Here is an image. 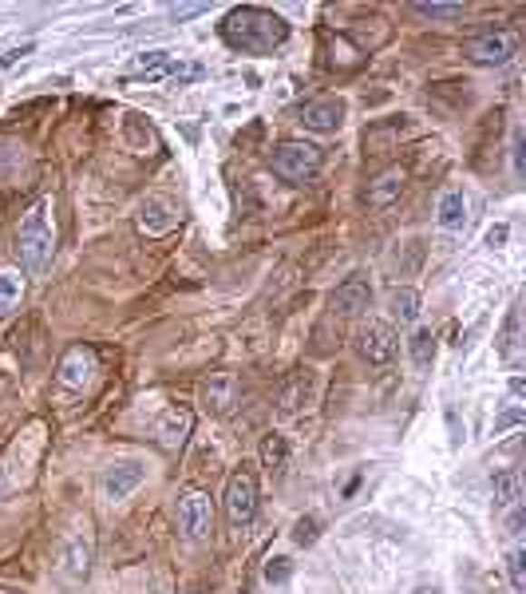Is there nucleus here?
<instances>
[{"label":"nucleus","mask_w":526,"mask_h":594,"mask_svg":"<svg viewBox=\"0 0 526 594\" xmlns=\"http://www.w3.org/2000/svg\"><path fill=\"white\" fill-rule=\"evenodd\" d=\"M222 40L234 52H242V56H266V52L281 48L289 40V24H285V16L269 13V8L242 5L222 16Z\"/></svg>","instance_id":"nucleus-1"},{"label":"nucleus","mask_w":526,"mask_h":594,"mask_svg":"<svg viewBox=\"0 0 526 594\" xmlns=\"http://www.w3.org/2000/svg\"><path fill=\"white\" fill-rule=\"evenodd\" d=\"M16 254L28 274H44V269L52 266V258H56V199H52V194L36 199L20 214Z\"/></svg>","instance_id":"nucleus-2"},{"label":"nucleus","mask_w":526,"mask_h":594,"mask_svg":"<svg viewBox=\"0 0 526 594\" xmlns=\"http://www.w3.org/2000/svg\"><path fill=\"white\" fill-rule=\"evenodd\" d=\"M321 170V147L305 143V139H285L273 151V175L285 182H309Z\"/></svg>","instance_id":"nucleus-3"},{"label":"nucleus","mask_w":526,"mask_h":594,"mask_svg":"<svg viewBox=\"0 0 526 594\" xmlns=\"http://www.w3.org/2000/svg\"><path fill=\"white\" fill-rule=\"evenodd\" d=\"M222 503H226V520L234 527H246L258 515V475L249 468H238L226 483Z\"/></svg>","instance_id":"nucleus-4"},{"label":"nucleus","mask_w":526,"mask_h":594,"mask_svg":"<svg viewBox=\"0 0 526 594\" xmlns=\"http://www.w3.org/2000/svg\"><path fill=\"white\" fill-rule=\"evenodd\" d=\"M179 527L190 543H202L214 531V500L206 492H182L179 495Z\"/></svg>","instance_id":"nucleus-5"},{"label":"nucleus","mask_w":526,"mask_h":594,"mask_svg":"<svg viewBox=\"0 0 526 594\" xmlns=\"http://www.w3.org/2000/svg\"><path fill=\"white\" fill-rule=\"evenodd\" d=\"M514 52H519V36L507 28H487L467 44V56L475 63H483V68H499V63H507L514 56Z\"/></svg>","instance_id":"nucleus-6"},{"label":"nucleus","mask_w":526,"mask_h":594,"mask_svg":"<svg viewBox=\"0 0 526 594\" xmlns=\"http://www.w3.org/2000/svg\"><path fill=\"white\" fill-rule=\"evenodd\" d=\"M356 349L368 365H388L392 356L400 353V333L392 329L388 321H368V326L356 333Z\"/></svg>","instance_id":"nucleus-7"},{"label":"nucleus","mask_w":526,"mask_h":594,"mask_svg":"<svg viewBox=\"0 0 526 594\" xmlns=\"http://www.w3.org/2000/svg\"><path fill=\"white\" fill-rule=\"evenodd\" d=\"M95 373H100V356H95V349H87V345H75V349L63 353V361H60V369H56V381L63 388H87Z\"/></svg>","instance_id":"nucleus-8"},{"label":"nucleus","mask_w":526,"mask_h":594,"mask_svg":"<svg viewBox=\"0 0 526 594\" xmlns=\"http://www.w3.org/2000/svg\"><path fill=\"white\" fill-rule=\"evenodd\" d=\"M341 123H345V100H336V95L301 107V127L313 135H333V131H341Z\"/></svg>","instance_id":"nucleus-9"},{"label":"nucleus","mask_w":526,"mask_h":594,"mask_svg":"<svg viewBox=\"0 0 526 594\" xmlns=\"http://www.w3.org/2000/svg\"><path fill=\"white\" fill-rule=\"evenodd\" d=\"M139 483H142V463L127 460V463H115V468H107V472H103L100 492H103V500L119 503V500H127V495L135 492Z\"/></svg>","instance_id":"nucleus-10"},{"label":"nucleus","mask_w":526,"mask_h":594,"mask_svg":"<svg viewBox=\"0 0 526 594\" xmlns=\"http://www.w3.org/2000/svg\"><path fill=\"white\" fill-rule=\"evenodd\" d=\"M368 301H372V286H368V278H345L341 286L333 289V313H341V317H353V313L360 309H368Z\"/></svg>","instance_id":"nucleus-11"},{"label":"nucleus","mask_w":526,"mask_h":594,"mask_svg":"<svg viewBox=\"0 0 526 594\" xmlns=\"http://www.w3.org/2000/svg\"><path fill=\"white\" fill-rule=\"evenodd\" d=\"M190 428H194L190 408H170V413H162V420L155 424V436L167 452H179L186 444V436H190Z\"/></svg>","instance_id":"nucleus-12"},{"label":"nucleus","mask_w":526,"mask_h":594,"mask_svg":"<svg viewBox=\"0 0 526 594\" xmlns=\"http://www.w3.org/2000/svg\"><path fill=\"white\" fill-rule=\"evenodd\" d=\"M202 404L210 408V416H226L229 408L238 404V381L229 373H214L210 381L202 385Z\"/></svg>","instance_id":"nucleus-13"},{"label":"nucleus","mask_w":526,"mask_h":594,"mask_svg":"<svg viewBox=\"0 0 526 594\" xmlns=\"http://www.w3.org/2000/svg\"><path fill=\"white\" fill-rule=\"evenodd\" d=\"M400 190H404V170L400 167H388L385 175H376V179L368 182V207H376V210L392 207V202L400 199Z\"/></svg>","instance_id":"nucleus-14"},{"label":"nucleus","mask_w":526,"mask_h":594,"mask_svg":"<svg viewBox=\"0 0 526 594\" xmlns=\"http://www.w3.org/2000/svg\"><path fill=\"white\" fill-rule=\"evenodd\" d=\"M139 226L147 234H167L179 226V214L170 210V202H162V199H147L142 202V210H139Z\"/></svg>","instance_id":"nucleus-15"},{"label":"nucleus","mask_w":526,"mask_h":594,"mask_svg":"<svg viewBox=\"0 0 526 594\" xmlns=\"http://www.w3.org/2000/svg\"><path fill=\"white\" fill-rule=\"evenodd\" d=\"M87 567H92V543L83 539H72V547L60 555V575L68 582H83L87 579Z\"/></svg>","instance_id":"nucleus-16"},{"label":"nucleus","mask_w":526,"mask_h":594,"mask_svg":"<svg viewBox=\"0 0 526 594\" xmlns=\"http://www.w3.org/2000/svg\"><path fill=\"white\" fill-rule=\"evenodd\" d=\"M135 75L147 83L162 80V75H170V52L167 48H155V52H142V56L135 60Z\"/></svg>","instance_id":"nucleus-17"},{"label":"nucleus","mask_w":526,"mask_h":594,"mask_svg":"<svg viewBox=\"0 0 526 594\" xmlns=\"http://www.w3.org/2000/svg\"><path fill=\"white\" fill-rule=\"evenodd\" d=\"M495 503L502 507V511H511V507L522 503V480H519V472L514 468L495 475Z\"/></svg>","instance_id":"nucleus-18"},{"label":"nucleus","mask_w":526,"mask_h":594,"mask_svg":"<svg viewBox=\"0 0 526 594\" xmlns=\"http://www.w3.org/2000/svg\"><path fill=\"white\" fill-rule=\"evenodd\" d=\"M20 297H24V278H20V269H0V317H8Z\"/></svg>","instance_id":"nucleus-19"},{"label":"nucleus","mask_w":526,"mask_h":594,"mask_svg":"<svg viewBox=\"0 0 526 594\" xmlns=\"http://www.w3.org/2000/svg\"><path fill=\"white\" fill-rule=\"evenodd\" d=\"M463 214H467V199H463V190H447L443 199H440V226L455 230V226H463Z\"/></svg>","instance_id":"nucleus-20"},{"label":"nucleus","mask_w":526,"mask_h":594,"mask_svg":"<svg viewBox=\"0 0 526 594\" xmlns=\"http://www.w3.org/2000/svg\"><path fill=\"white\" fill-rule=\"evenodd\" d=\"M392 313H396V317L404 321V326H412L415 317H420V294H415V289H392Z\"/></svg>","instance_id":"nucleus-21"},{"label":"nucleus","mask_w":526,"mask_h":594,"mask_svg":"<svg viewBox=\"0 0 526 594\" xmlns=\"http://www.w3.org/2000/svg\"><path fill=\"white\" fill-rule=\"evenodd\" d=\"M408 349H412V361L420 365V369H427V365L435 361V337H432V329H415L412 341H408Z\"/></svg>","instance_id":"nucleus-22"},{"label":"nucleus","mask_w":526,"mask_h":594,"mask_svg":"<svg viewBox=\"0 0 526 594\" xmlns=\"http://www.w3.org/2000/svg\"><path fill=\"white\" fill-rule=\"evenodd\" d=\"M305 396H309V376H293L289 385L281 388V413H297V408L305 404Z\"/></svg>","instance_id":"nucleus-23"},{"label":"nucleus","mask_w":526,"mask_h":594,"mask_svg":"<svg viewBox=\"0 0 526 594\" xmlns=\"http://www.w3.org/2000/svg\"><path fill=\"white\" fill-rule=\"evenodd\" d=\"M285 460H289V444H285V436L269 432V436L261 440V463H266V468H285Z\"/></svg>","instance_id":"nucleus-24"},{"label":"nucleus","mask_w":526,"mask_h":594,"mask_svg":"<svg viewBox=\"0 0 526 594\" xmlns=\"http://www.w3.org/2000/svg\"><path fill=\"white\" fill-rule=\"evenodd\" d=\"M415 16L424 20H459L463 16V5H440V0H420V5H412Z\"/></svg>","instance_id":"nucleus-25"},{"label":"nucleus","mask_w":526,"mask_h":594,"mask_svg":"<svg viewBox=\"0 0 526 594\" xmlns=\"http://www.w3.org/2000/svg\"><path fill=\"white\" fill-rule=\"evenodd\" d=\"M507 570H511V587H514V590H526V550H522V547L511 550Z\"/></svg>","instance_id":"nucleus-26"},{"label":"nucleus","mask_w":526,"mask_h":594,"mask_svg":"<svg viewBox=\"0 0 526 594\" xmlns=\"http://www.w3.org/2000/svg\"><path fill=\"white\" fill-rule=\"evenodd\" d=\"M514 345H519V309H511L507 317V329H502V353H514Z\"/></svg>","instance_id":"nucleus-27"},{"label":"nucleus","mask_w":526,"mask_h":594,"mask_svg":"<svg viewBox=\"0 0 526 594\" xmlns=\"http://www.w3.org/2000/svg\"><path fill=\"white\" fill-rule=\"evenodd\" d=\"M266 579L269 582H285V579H289V559H273V563L266 567Z\"/></svg>","instance_id":"nucleus-28"},{"label":"nucleus","mask_w":526,"mask_h":594,"mask_svg":"<svg viewBox=\"0 0 526 594\" xmlns=\"http://www.w3.org/2000/svg\"><path fill=\"white\" fill-rule=\"evenodd\" d=\"M206 8H210V5H174V8H170V16H174V20H190V16L206 13Z\"/></svg>","instance_id":"nucleus-29"},{"label":"nucleus","mask_w":526,"mask_h":594,"mask_svg":"<svg viewBox=\"0 0 526 594\" xmlns=\"http://www.w3.org/2000/svg\"><path fill=\"white\" fill-rule=\"evenodd\" d=\"M293 539H297L301 547L313 543V539H317V520H301V523H297V535H293Z\"/></svg>","instance_id":"nucleus-30"},{"label":"nucleus","mask_w":526,"mask_h":594,"mask_svg":"<svg viewBox=\"0 0 526 594\" xmlns=\"http://www.w3.org/2000/svg\"><path fill=\"white\" fill-rule=\"evenodd\" d=\"M522 523H526V511H522V503H519V507H511V515H507V531L511 535H522Z\"/></svg>","instance_id":"nucleus-31"},{"label":"nucleus","mask_w":526,"mask_h":594,"mask_svg":"<svg viewBox=\"0 0 526 594\" xmlns=\"http://www.w3.org/2000/svg\"><path fill=\"white\" fill-rule=\"evenodd\" d=\"M28 52H32V44H24V48H13V52H8L5 60H0V68H8V63H16L20 56H28Z\"/></svg>","instance_id":"nucleus-32"},{"label":"nucleus","mask_w":526,"mask_h":594,"mask_svg":"<svg viewBox=\"0 0 526 594\" xmlns=\"http://www.w3.org/2000/svg\"><path fill=\"white\" fill-rule=\"evenodd\" d=\"M507 234H511V230H507V226H495V230H491V234H487V242H491V246H499V242H507Z\"/></svg>","instance_id":"nucleus-33"},{"label":"nucleus","mask_w":526,"mask_h":594,"mask_svg":"<svg viewBox=\"0 0 526 594\" xmlns=\"http://www.w3.org/2000/svg\"><path fill=\"white\" fill-rule=\"evenodd\" d=\"M519 420H522V413H507V416H502L495 428H511V424H519Z\"/></svg>","instance_id":"nucleus-34"},{"label":"nucleus","mask_w":526,"mask_h":594,"mask_svg":"<svg viewBox=\"0 0 526 594\" xmlns=\"http://www.w3.org/2000/svg\"><path fill=\"white\" fill-rule=\"evenodd\" d=\"M511 393H514V396L526 393V381H522V376H514V381H511Z\"/></svg>","instance_id":"nucleus-35"}]
</instances>
